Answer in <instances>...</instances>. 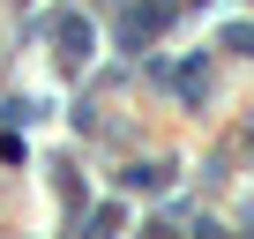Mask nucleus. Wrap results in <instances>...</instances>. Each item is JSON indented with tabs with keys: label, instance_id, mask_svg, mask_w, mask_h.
I'll use <instances>...</instances> for the list:
<instances>
[{
	"label": "nucleus",
	"instance_id": "obj_1",
	"mask_svg": "<svg viewBox=\"0 0 254 239\" xmlns=\"http://www.w3.org/2000/svg\"><path fill=\"white\" fill-rule=\"evenodd\" d=\"M224 45H232V53H247V60H254V30H247V23H239V30H224Z\"/></svg>",
	"mask_w": 254,
	"mask_h": 239
}]
</instances>
